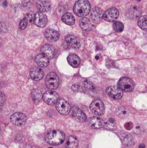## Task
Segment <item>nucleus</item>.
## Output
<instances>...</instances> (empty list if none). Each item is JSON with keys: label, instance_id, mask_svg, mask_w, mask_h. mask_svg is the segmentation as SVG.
<instances>
[{"label": "nucleus", "instance_id": "nucleus-19", "mask_svg": "<svg viewBox=\"0 0 147 148\" xmlns=\"http://www.w3.org/2000/svg\"><path fill=\"white\" fill-rule=\"evenodd\" d=\"M37 7L40 12H46L50 10L51 4H50V1H47V0L39 1L37 2Z\"/></svg>", "mask_w": 147, "mask_h": 148}, {"label": "nucleus", "instance_id": "nucleus-14", "mask_svg": "<svg viewBox=\"0 0 147 148\" xmlns=\"http://www.w3.org/2000/svg\"><path fill=\"white\" fill-rule=\"evenodd\" d=\"M72 111V116L79 122H84L86 120V116L84 113L79 109L78 107H74Z\"/></svg>", "mask_w": 147, "mask_h": 148}, {"label": "nucleus", "instance_id": "nucleus-7", "mask_svg": "<svg viewBox=\"0 0 147 148\" xmlns=\"http://www.w3.org/2000/svg\"><path fill=\"white\" fill-rule=\"evenodd\" d=\"M56 110L62 115H67L71 111V106L69 103L63 99H59L56 103Z\"/></svg>", "mask_w": 147, "mask_h": 148}, {"label": "nucleus", "instance_id": "nucleus-44", "mask_svg": "<svg viewBox=\"0 0 147 148\" xmlns=\"http://www.w3.org/2000/svg\"><path fill=\"white\" fill-rule=\"evenodd\" d=\"M146 37H147V34H146Z\"/></svg>", "mask_w": 147, "mask_h": 148}, {"label": "nucleus", "instance_id": "nucleus-28", "mask_svg": "<svg viewBox=\"0 0 147 148\" xmlns=\"http://www.w3.org/2000/svg\"><path fill=\"white\" fill-rule=\"evenodd\" d=\"M32 96H33V100L35 103L40 102L42 99L41 92L39 90H34L32 93Z\"/></svg>", "mask_w": 147, "mask_h": 148}, {"label": "nucleus", "instance_id": "nucleus-33", "mask_svg": "<svg viewBox=\"0 0 147 148\" xmlns=\"http://www.w3.org/2000/svg\"><path fill=\"white\" fill-rule=\"evenodd\" d=\"M83 85H84V86L86 88H87V89L94 90L95 88V85H94L92 83V82H89V80H84V81Z\"/></svg>", "mask_w": 147, "mask_h": 148}, {"label": "nucleus", "instance_id": "nucleus-40", "mask_svg": "<svg viewBox=\"0 0 147 148\" xmlns=\"http://www.w3.org/2000/svg\"><path fill=\"white\" fill-rule=\"evenodd\" d=\"M1 30H2V25H1V23H0V33L1 32Z\"/></svg>", "mask_w": 147, "mask_h": 148}, {"label": "nucleus", "instance_id": "nucleus-15", "mask_svg": "<svg viewBox=\"0 0 147 148\" xmlns=\"http://www.w3.org/2000/svg\"><path fill=\"white\" fill-rule=\"evenodd\" d=\"M79 25L82 30L85 31H89L93 29L94 23L90 19L87 17H83L79 20Z\"/></svg>", "mask_w": 147, "mask_h": 148}, {"label": "nucleus", "instance_id": "nucleus-22", "mask_svg": "<svg viewBox=\"0 0 147 148\" xmlns=\"http://www.w3.org/2000/svg\"><path fill=\"white\" fill-rule=\"evenodd\" d=\"M67 61H68V63L71 65V66L73 67L76 68L80 65V59H79V56L76 54H69L67 58Z\"/></svg>", "mask_w": 147, "mask_h": 148}, {"label": "nucleus", "instance_id": "nucleus-34", "mask_svg": "<svg viewBox=\"0 0 147 148\" xmlns=\"http://www.w3.org/2000/svg\"><path fill=\"white\" fill-rule=\"evenodd\" d=\"M27 24H28V23H27V20H26L24 18L22 19V20L20 21V25H19V26H20V28L21 29V30H24V29H25L26 27L27 26Z\"/></svg>", "mask_w": 147, "mask_h": 148}, {"label": "nucleus", "instance_id": "nucleus-31", "mask_svg": "<svg viewBox=\"0 0 147 148\" xmlns=\"http://www.w3.org/2000/svg\"><path fill=\"white\" fill-rule=\"evenodd\" d=\"M34 18H35V14L33 12H29L24 17V19L27 21L28 23H32L33 22H34Z\"/></svg>", "mask_w": 147, "mask_h": 148}, {"label": "nucleus", "instance_id": "nucleus-17", "mask_svg": "<svg viewBox=\"0 0 147 148\" xmlns=\"http://www.w3.org/2000/svg\"><path fill=\"white\" fill-rule=\"evenodd\" d=\"M55 49L53 46L49 44H45L41 48V53L46 56L48 59H51L55 56Z\"/></svg>", "mask_w": 147, "mask_h": 148}, {"label": "nucleus", "instance_id": "nucleus-23", "mask_svg": "<svg viewBox=\"0 0 147 148\" xmlns=\"http://www.w3.org/2000/svg\"><path fill=\"white\" fill-rule=\"evenodd\" d=\"M141 9L138 8L136 6H133L131 7L129 10H128V12H127V15L129 18L135 19L136 17H138L141 15Z\"/></svg>", "mask_w": 147, "mask_h": 148}, {"label": "nucleus", "instance_id": "nucleus-42", "mask_svg": "<svg viewBox=\"0 0 147 148\" xmlns=\"http://www.w3.org/2000/svg\"><path fill=\"white\" fill-rule=\"evenodd\" d=\"M0 132H1V127H0Z\"/></svg>", "mask_w": 147, "mask_h": 148}, {"label": "nucleus", "instance_id": "nucleus-39", "mask_svg": "<svg viewBox=\"0 0 147 148\" xmlns=\"http://www.w3.org/2000/svg\"><path fill=\"white\" fill-rule=\"evenodd\" d=\"M139 148H145V145L144 144H141L139 145V147H138Z\"/></svg>", "mask_w": 147, "mask_h": 148}, {"label": "nucleus", "instance_id": "nucleus-12", "mask_svg": "<svg viewBox=\"0 0 147 148\" xmlns=\"http://www.w3.org/2000/svg\"><path fill=\"white\" fill-rule=\"evenodd\" d=\"M45 37L48 41L56 42L59 39L60 35L59 33L53 29L48 28L45 31Z\"/></svg>", "mask_w": 147, "mask_h": 148}, {"label": "nucleus", "instance_id": "nucleus-3", "mask_svg": "<svg viewBox=\"0 0 147 148\" xmlns=\"http://www.w3.org/2000/svg\"><path fill=\"white\" fill-rule=\"evenodd\" d=\"M118 88L122 91L131 92L135 88L133 81L128 77H122L118 82Z\"/></svg>", "mask_w": 147, "mask_h": 148}, {"label": "nucleus", "instance_id": "nucleus-2", "mask_svg": "<svg viewBox=\"0 0 147 148\" xmlns=\"http://www.w3.org/2000/svg\"><path fill=\"white\" fill-rule=\"evenodd\" d=\"M91 10L90 4L86 0H79L74 6V12L79 17H85Z\"/></svg>", "mask_w": 147, "mask_h": 148}, {"label": "nucleus", "instance_id": "nucleus-29", "mask_svg": "<svg viewBox=\"0 0 147 148\" xmlns=\"http://www.w3.org/2000/svg\"><path fill=\"white\" fill-rule=\"evenodd\" d=\"M122 140L123 142V143L126 145L130 146L132 145L133 144V137H131L129 134H125V136L122 137Z\"/></svg>", "mask_w": 147, "mask_h": 148}, {"label": "nucleus", "instance_id": "nucleus-13", "mask_svg": "<svg viewBox=\"0 0 147 148\" xmlns=\"http://www.w3.org/2000/svg\"><path fill=\"white\" fill-rule=\"evenodd\" d=\"M66 42L73 48H79L81 46V40L74 35H67L65 38Z\"/></svg>", "mask_w": 147, "mask_h": 148}, {"label": "nucleus", "instance_id": "nucleus-20", "mask_svg": "<svg viewBox=\"0 0 147 148\" xmlns=\"http://www.w3.org/2000/svg\"><path fill=\"white\" fill-rule=\"evenodd\" d=\"M91 17H92V20L95 22L100 21L101 19L103 17L102 10L99 7H95L91 11Z\"/></svg>", "mask_w": 147, "mask_h": 148}, {"label": "nucleus", "instance_id": "nucleus-1", "mask_svg": "<svg viewBox=\"0 0 147 148\" xmlns=\"http://www.w3.org/2000/svg\"><path fill=\"white\" fill-rule=\"evenodd\" d=\"M65 140V134L60 130H51L46 136V140L51 145H59Z\"/></svg>", "mask_w": 147, "mask_h": 148}, {"label": "nucleus", "instance_id": "nucleus-26", "mask_svg": "<svg viewBox=\"0 0 147 148\" xmlns=\"http://www.w3.org/2000/svg\"><path fill=\"white\" fill-rule=\"evenodd\" d=\"M104 127L106 130H115L117 129L116 124H115V119L113 118H110L107 121H105V124H104Z\"/></svg>", "mask_w": 147, "mask_h": 148}, {"label": "nucleus", "instance_id": "nucleus-30", "mask_svg": "<svg viewBox=\"0 0 147 148\" xmlns=\"http://www.w3.org/2000/svg\"><path fill=\"white\" fill-rule=\"evenodd\" d=\"M124 25L121 22L117 21L113 23V29L116 32H122L123 30Z\"/></svg>", "mask_w": 147, "mask_h": 148}, {"label": "nucleus", "instance_id": "nucleus-24", "mask_svg": "<svg viewBox=\"0 0 147 148\" xmlns=\"http://www.w3.org/2000/svg\"><path fill=\"white\" fill-rule=\"evenodd\" d=\"M61 20L65 24L69 25H72L74 24L75 23V19L74 17L73 14L71 13L66 12L62 16Z\"/></svg>", "mask_w": 147, "mask_h": 148}, {"label": "nucleus", "instance_id": "nucleus-32", "mask_svg": "<svg viewBox=\"0 0 147 148\" xmlns=\"http://www.w3.org/2000/svg\"><path fill=\"white\" fill-rule=\"evenodd\" d=\"M116 114L118 115V116L119 117H123L124 116H125L126 114V111H125V108H123L122 107H120L118 109L116 110Z\"/></svg>", "mask_w": 147, "mask_h": 148}, {"label": "nucleus", "instance_id": "nucleus-4", "mask_svg": "<svg viewBox=\"0 0 147 148\" xmlns=\"http://www.w3.org/2000/svg\"><path fill=\"white\" fill-rule=\"evenodd\" d=\"M46 84L48 88L51 90H55L59 87V79L58 75L54 72H50L46 76Z\"/></svg>", "mask_w": 147, "mask_h": 148}, {"label": "nucleus", "instance_id": "nucleus-18", "mask_svg": "<svg viewBox=\"0 0 147 148\" xmlns=\"http://www.w3.org/2000/svg\"><path fill=\"white\" fill-rule=\"evenodd\" d=\"M35 60L36 64L39 66H40V67H46L49 64V59L46 57L45 55H43V53H39V54H37L35 56Z\"/></svg>", "mask_w": 147, "mask_h": 148}, {"label": "nucleus", "instance_id": "nucleus-35", "mask_svg": "<svg viewBox=\"0 0 147 148\" xmlns=\"http://www.w3.org/2000/svg\"><path fill=\"white\" fill-rule=\"evenodd\" d=\"M5 101H6L5 95H4L2 92H1V91H0V106H1L4 105V103H5Z\"/></svg>", "mask_w": 147, "mask_h": 148}, {"label": "nucleus", "instance_id": "nucleus-16", "mask_svg": "<svg viewBox=\"0 0 147 148\" xmlns=\"http://www.w3.org/2000/svg\"><path fill=\"white\" fill-rule=\"evenodd\" d=\"M30 77L35 81H39L43 79L44 76L43 71L40 67H33L30 69Z\"/></svg>", "mask_w": 147, "mask_h": 148}, {"label": "nucleus", "instance_id": "nucleus-5", "mask_svg": "<svg viewBox=\"0 0 147 148\" xmlns=\"http://www.w3.org/2000/svg\"><path fill=\"white\" fill-rule=\"evenodd\" d=\"M91 111L96 116H101L105 113V105L100 100H95L90 104Z\"/></svg>", "mask_w": 147, "mask_h": 148}, {"label": "nucleus", "instance_id": "nucleus-21", "mask_svg": "<svg viewBox=\"0 0 147 148\" xmlns=\"http://www.w3.org/2000/svg\"><path fill=\"white\" fill-rule=\"evenodd\" d=\"M89 124L92 128L99 129L104 127L105 121L99 117H92L89 119Z\"/></svg>", "mask_w": 147, "mask_h": 148}, {"label": "nucleus", "instance_id": "nucleus-38", "mask_svg": "<svg viewBox=\"0 0 147 148\" xmlns=\"http://www.w3.org/2000/svg\"><path fill=\"white\" fill-rule=\"evenodd\" d=\"M132 127H133V124L130 122L126 123V124H125V128L128 130H131V129H132Z\"/></svg>", "mask_w": 147, "mask_h": 148}, {"label": "nucleus", "instance_id": "nucleus-6", "mask_svg": "<svg viewBox=\"0 0 147 148\" xmlns=\"http://www.w3.org/2000/svg\"><path fill=\"white\" fill-rule=\"evenodd\" d=\"M43 99L46 103L52 106L56 104L59 101V95L55 91L48 90L43 94Z\"/></svg>", "mask_w": 147, "mask_h": 148}, {"label": "nucleus", "instance_id": "nucleus-9", "mask_svg": "<svg viewBox=\"0 0 147 148\" xmlns=\"http://www.w3.org/2000/svg\"><path fill=\"white\" fill-rule=\"evenodd\" d=\"M119 16V12L115 7L110 8L105 12L103 14V17L102 18L108 22L115 21Z\"/></svg>", "mask_w": 147, "mask_h": 148}, {"label": "nucleus", "instance_id": "nucleus-41", "mask_svg": "<svg viewBox=\"0 0 147 148\" xmlns=\"http://www.w3.org/2000/svg\"><path fill=\"white\" fill-rule=\"evenodd\" d=\"M1 38H0V46H1Z\"/></svg>", "mask_w": 147, "mask_h": 148}, {"label": "nucleus", "instance_id": "nucleus-10", "mask_svg": "<svg viewBox=\"0 0 147 148\" xmlns=\"http://www.w3.org/2000/svg\"><path fill=\"white\" fill-rule=\"evenodd\" d=\"M106 92L110 98L113 99H120L122 97V91L120 90L118 87L110 86L106 89Z\"/></svg>", "mask_w": 147, "mask_h": 148}, {"label": "nucleus", "instance_id": "nucleus-36", "mask_svg": "<svg viewBox=\"0 0 147 148\" xmlns=\"http://www.w3.org/2000/svg\"><path fill=\"white\" fill-rule=\"evenodd\" d=\"M72 90H73L74 91H75V92H82V91H83L82 87L79 85H76H76H74L73 86H72Z\"/></svg>", "mask_w": 147, "mask_h": 148}, {"label": "nucleus", "instance_id": "nucleus-37", "mask_svg": "<svg viewBox=\"0 0 147 148\" xmlns=\"http://www.w3.org/2000/svg\"><path fill=\"white\" fill-rule=\"evenodd\" d=\"M106 63H107V66H108V67H111V66H114V62H112V60H110V59H107Z\"/></svg>", "mask_w": 147, "mask_h": 148}, {"label": "nucleus", "instance_id": "nucleus-8", "mask_svg": "<svg viewBox=\"0 0 147 148\" xmlns=\"http://www.w3.org/2000/svg\"><path fill=\"white\" fill-rule=\"evenodd\" d=\"M10 121L16 126H22L27 121V117L22 113H14L10 117Z\"/></svg>", "mask_w": 147, "mask_h": 148}, {"label": "nucleus", "instance_id": "nucleus-11", "mask_svg": "<svg viewBox=\"0 0 147 148\" xmlns=\"http://www.w3.org/2000/svg\"><path fill=\"white\" fill-rule=\"evenodd\" d=\"M47 23L48 18L44 13L38 12H37L35 14L34 23L35 25L37 26V27H45V26L46 25V24H47Z\"/></svg>", "mask_w": 147, "mask_h": 148}, {"label": "nucleus", "instance_id": "nucleus-27", "mask_svg": "<svg viewBox=\"0 0 147 148\" xmlns=\"http://www.w3.org/2000/svg\"><path fill=\"white\" fill-rule=\"evenodd\" d=\"M138 25L142 30H147V16H141L139 17Z\"/></svg>", "mask_w": 147, "mask_h": 148}, {"label": "nucleus", "instance_id": "nucleus-25", "mask_svg": "<svg viewBox=\"0 0 147 148\" xmlns=\"http://www.w3.org/2000/svg\"><path fill=\"white\" fill-rule=\"evenodd\" d=\"M78 145V140L74 136H70L67 138L66 141V148H77Z\"/></svg>", "mask_w": 147, "mask_h": 148}, {"label": "nucleus", "instance_id": "nucleus-43", "mask_svg": "<svg viewBox=\"0 0 147 148\" xmlns=\"http://www.w3.org/2000/svg\"><path fill=\"white\" fill-rule=\"evenodd\" d=\"M49 148H52V147H49Z\"/></svg>", "mask_w": 147, "mask_h": 148}]
</instances>
